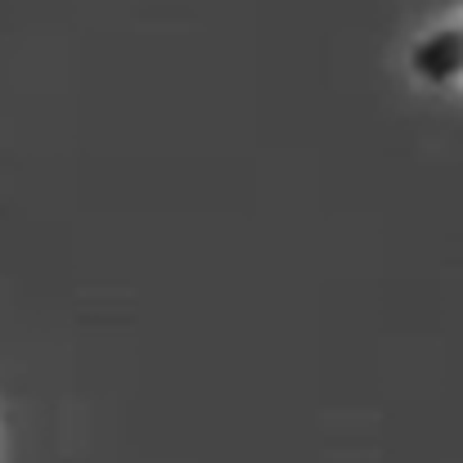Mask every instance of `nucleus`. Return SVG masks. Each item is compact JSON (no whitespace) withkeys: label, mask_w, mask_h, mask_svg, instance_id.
<instances>
[{"label":"nucleus","mask_w":463,"mask_h":463,"mask_svg":"<svg viewBox=\"0 0 463 463\" xmlns=\"http://www.w3.org/2000/svg\"><path fill=\"white\" fill-rule=\"evenodd\" d=\"M405 68L428 90H463V9L414 36Z\"/></svg>","instance_id":"obj_1"}]
</instances>
